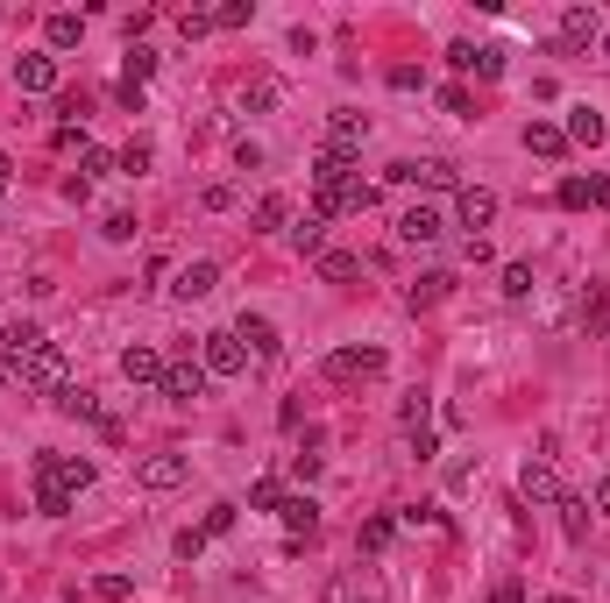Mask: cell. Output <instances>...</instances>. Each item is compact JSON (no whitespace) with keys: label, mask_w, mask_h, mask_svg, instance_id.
I'll return each instance as SVG.
<instances>
[{"label":"cell","mask_w":610,"mask_h":603,"mask_svg":"<svg viewBox=\"0 0 610 603\" xmlns=\"http://www.w3.org/2000/svg\"><path fill=\"white\" fill-rule=\"evenodd\" d=\"M93 483V462L86 455H36V511L43 518H64L79 504V490Z\"/></svg>","instance_id":"cell-1"},{"label":"cell","mask_w":610,"mask_h":603,"mask_svg":"<svg viewBox=\"0 0 610 603\" xmlns=\"http://www.w3.org/2000/svg\"><path fill=\"white\" fill-rule=\"evenodd\" d=\"M8 376H15L22 391H36V398H57V391L71 384V376H64V348H57V341H50V348H36L29 362H15Z\"/></svg>","instance_id":"cell-2"},{"label":"cell","mask_w":610,"mask_h":603,"mask_svg":"<svg viewBox=\"0 0 610 603\" xmlns=\"http://www.w3.org/2000/svg\"><path fill=\"white\" fill-rule=\"evenodd\" d=\"M589 43H603V15L582 8V0H568V8H561V36H554V57H582Z\"/></svg>","instance_id":"cell-3"},{"label":"cell","mask_w":610,"mask_h":603,"mask_svg":"<svg viewBox=\"0 0 610 603\" xmlns=\"http://www.w3.org/2000/svg\"><path fill=\"white\" fill-rule=\"evenodd\" d=\"M320 376L327 384H369V376H384V348H334Z\"/></svg>","instance_id":"cell-4"},{"label":"cell","mask_w":610,"mask_h":603,"mask_svg":"<svg viewBox=\"0 0 610 603\" xmlns=\"http://www.w3.org/2000/svg\"><path fill=\"white\" fill-rule=\"evenodd\" d=\"M199 362H206V376H242L249 348L235 341V327H220V334H199Z\"/></svg>","instance_id":"cell-5"},{"label":"cell","mask_w":610,"mask_h":603,"mask_svg":"<svg viewBox=\"0 0 610 603\" xmlns=\"http://www.w3.org/2000/svg\"><path fill=\"white\" fill-rule=\"evenodd\" d=\"M384 178H391V185H426V192H462V171H454L447 157H426V164H391Z\"/></svg>","instance_id":"cell-6"},{"label":"cell","mask_w":610,"mask_h":603,"mask_svg":"<svg viewBox=\"0 0 610 603\" xmlns=\"http://www.w3.org/2000/svg\"><path fill=\"white\" fill-rule=\"evenodd\" d=\"M164 398H171V405H199V398H206V362H199V355L164 362Z\"/></svg>","instance_id":"cell-7"},{"label":"cell","mask_w":610,"mask_h":603,"mask_svg":"<svg viewBox=\"0 0 610 603\" xmlns=\"http://www.w3.org/2000/svg\"><path fill=\"white\" fill-rule=\"evenodd\" d=\"M369 142V114H355V107H341V114H327V149L341 164H355V149Z\"/></svg>","instance_id":"cell-8"},{"label":"cell","mask_w":610,"mask_h":603,"mask_svg":"<svg viewBox=\"0 0 610 603\" xmlns=\"http://www.w3.org/2000/svg\"><path fill=\"white\" fill-rule=\"evenodd\" d=\"M454 213H462V228H469V242H476L490 220H497V192H490V185H462V192H454Z\"/></svg>","instance_id":"cell-9"},{"label":"cell","mask_w":610,"mask_h":603,"mask_svg":"<svg viewBox=\"0 0 610 603\" xmlns=\"http://www.w3.org/2000/svg\"><path fill=\"white\" fill-rule=\"evenodd\" d=\"M440 235H447V220H440V206H426V199H419V206H405V213H398V242L426 249V242H440Z\"/></svg>","instance_id":"cell-10"},{"label":"cell","mask_w":610,"mask_h":603,"mask_svg":"<svg viewBox=\"0 0 610 603\" xmlns=\"http://www.w3.org/2000/svg\"><path fill=\"white\" fill-rule=\"evenodd\" d=\"M518 497H525V504H561V476H554L547 455H532V462L518 469Z\"/></svg>","instance_id":"cell-11"},{"label":"cell","mask_w":610,"mask_h":603,"mask_svg":"<svg viewBox=\"0 0 610 603\" xmlns=\"http://www.w3.org/2000/svg\"><path fill=\"white\" fill-rule=\"evenodd\" d=\"M185 476H192L185 455H142V462H135V483H142V490H178Z\"/></svg>","instance_id":"cell-12"},{"label":"cell","mask_w":610,"mask_h":603,"mask_svg":"<svg viewBox=\"0 0 610 603\" xmlns=\"http://www.w3.org/2000/svg\"><path fill=\"white\" fill-rule=\"evenodd\" d=\"M235 341H242V348H249L256 362H277V355H284V334H277V327H270L263 313H242V327H235Z\"/></svg>","instance_id":"cell-13"},{"label":"cell","mask_w":610,"mask_h":603,"mask_svg":"<svg viewBox=\"0 0 610 603\" xmlns=\"http://www.w3.org/2000/svg\"><path fill=\"white\" fill-rule=\"evenodd\" d=\"M121 376H128L135 391H142V384H157V391H164V355L149 348V341H135V348H121Z\"/></svg>","instance_id":"cell-14"},{"label":"cell","mask_w":610,"mask_h":603,"mask_svg":"<svg viewBox=\"0 0 610 603\" xmlns=\"http://www.w3.org/2000/svg\"><path fill=\"white\" fill-rule=\"evenodd\" d=\"M15 86H22V93H57V57H50V50L15 57Z\"/></svg>","instance_id":"cell-15"},{"label":"cell","mask_w":610,"mask_h":603,"mask_svg":"<svg viewBox=\"0 0 610 603\" xmlns=\"http://www.w3.org/2000/svg\"><path fill=\"white\" fill-rule=\"evenodd\" d=\"M36 348H50V341H43V327H36V320H15V327H8V334H0V362H8V369H15V362H29V355H36Z\"/></svg>","instance_id":"cell-16"},{"label":"cell","mask_w":610,"mask_h":603,"mask_svg":"<svg viewBox=\"0 0 610 603\" xmlns=\"http://www.w3.org/2000/svg\"><path fill=\"white\" fill-rule=\"evenodd\" d=\"M525 149L540 164H561L568 157V135H561V121H525Z\"/></svg>","instance_id":"cell-17"},{"label":"cell","mask_w":610,"mask_h":603,"mask_svg":"<svg viewBox=\"0 0 610 603\" xmlns=\"http://www.w3.org/2000/svg\"><path fill=\"white\" fill-rule=\"evenodd\" d=\"M561 135H568V149L582 142V149H596L603 135H610V121L596 114V107H568V121H561Z\"/></svg>","instance_id":"cell-18"},{"label":"cell","mask_w":610,"mask_h":603,"mask_svg":"<svg viewBox=\"0 0 610 603\" xmlns=\"http://www.w3.org/2000/svg\"><path fill=\"white\" fill-rule=\"evenodd\" d=\"M447 291H454V270H426L419 284H405V306H412V313H433Z\"/></svg>","instance_id":"cell-19"},{"label":"cell","mask_w":610,"mask_h":603,"mask_svg":"<svg viewBox=\"0 0 610 603\" xmlns=\"http://www.w3.org/2000/svg\"><path fill=\"white\" fill-rule=\"evenodd\" d=\"M391 540H398V511H376V518L355 525V547H362V554H384Z\"/></svg>","instance_id":"cell-20"},{"label":"cell","mask_w":610,"mask_h":603,"mask_svg":"<svg viewBox=\"0 0 610 603\" xmlns=\"http://www.w3.org/2000/svg\"><path fill=\"white\" fill-rule=\"evenodd\" d=\"M554 511H561L568 547H589V518H596V511H589V497H568V490H561V504H554Z\"/></svg>","instance_id":"cell-21"},{"label":"cell","mask_w":610,"mask_h":603,"mask_svg":"<svg viewBox=\"0 0 610 603\" xmlns=\"http://www.w3.org/2000/svg\"><path fill=\"white\" fill-rule=\"evenodd\" d=\"M277 518L291 525V540H313V533H320V504H313V497H284Z\"/></svg>","instance_id":"cell-22"},{"label":"cell","mask_w":610,"mask_h":603,"mask_svg":"<svg viewBox=\"0 0 610 603\" xmlns=\"http://www.w3.org/2000/svg\"><path fill=\"white\" fill-rule=\"evenodd\" d=\"M284 220H291V199H284V192H263L256 213H249V235H277Z\"/></svg>","instance_id":"cell-23"},{"label":"cell","mask_w":610,"mask_h":603,"mask_svg":"<svg viewBox=\"0 0 610 603\" xmlns=\"http://www.w3.org/2000/svg\"><path fill=\"white\" fill-rule=\"evenodd\" d=\"M50 405H57V412H64V419H93V426H100V419H107V412H100V398H93V391H86V384H64V391H57V398H50Z\"/></svg>","instance_id":"cell-24"},{"label":"cell","mask_w":610,"mask_h":603,"mask_svg":"<svg viewBox=\"0 0 610 603\" xmlns=\"http://www.w3.org/2000/svg\"><path fill=\"white\" fill-rule=\"evenodd\" d=\"M291 249L320 263V256H327V220H320V213H305V220H291Z\"/></svg>","instance_id":"cell-25"},{"label":"cell","mask_w":610,"mask_h":603,"mask_svg":"<svg viewBox=\"0 0 610 603\" xmlns=\"http://www.w3.org/2000/svg\"><path fill=\"white\" fill-rule=\"evenodd\" d=\"M213 284H220V263H206V256H199V263H185V270H178V284H171V291H178V298H206Z\"/></svg>","instance_id":"cell-26"},{"label":"cell","mask_w":610,"mask_h":603,"mask_svg":"<svg viewBox=\"0 0 610 603\" xmlns=\"http://www.w3.org/2000/svg\"><path fill=\"white\" fill-rule=\"evenodd\" d=\"M79 36H86V15H71V8L43 22V43H50V50H71V43H79Z\"/></svg>","instance_id":"cell-27"},{"label":"cell","mask_w":610,"mask_h":603,"mask_svg":"<svg viewBox=\"0 0 610 603\" xmlns=\"http://www.w3.org/2000/svg\"><path fill=\"white\" fill-rule=\"evenodd\" d=\"M149 71H157V50H149V43H128V57H121V86H142Z\"/></svg>","instance_id":"cell-28"},{"label":"cell","mask_w":610,"mask_h":603,"mask_svg":"<svg viewBox=\"0 0 610 603\" xmlns=\"http://www.w3.org/2000/svg\"><path fill=\"white\" fill-rule=\"evenodd\" d=\"M235 518H242V504H206L199 533H206V540H220V533H235Z\"/></svg>","instance_id":"cell-29"},{"label":"cell","mask_w":610,"mask_h":603,"mask_svg":"<svg viewBox=\"0 0 610 603\" xmlns=\"http://www.w3.org/2000/svg\"><path fill=\"white\" fill-rule=\"evenodd\" d=\"M355 270H362V256H348V249H327V256H320V277H327V284H348Z\"/></svg>","instance_id":"cell-30"},{"label":"cell","mask_w":610,"mask_h":603,"mask_svg":"<svg viewBox=\"0 0 610 603\" xmlns=\"http://www.w3.org/2000/svg\"><path fill=\"white\" fill-rule=\"evenodd\" d=\"M398 419H405V433H426V419H433V398H426V391H412V398L398 405Z\"/></svg>","instance_id":"cell-31"},{"label":"cell","mask_w":610,"mask_h":603,"mask_svg":"<svg viewBox=\"0 0 610 603\" xmlns=\"http://www.w3.org/2000/svg\"><path fill=\"white\" fill-rule=\"evenodd\" d=\"M277 504H284V483L277 476H256L249 483V511H277Z\"/></svg>","instance_id":"cell-32"},{"label":"cell","mask_w":610,"mask_h":603,"mask_svg":"<svg viewBox=\"0 0 610 603\" xmlns=\"http://www.w3.org/2000/svg\"><path fill=\"white\" fill-rule=\"evenodd\" d=\"M277 100H284V86H277V79H256V86L242 93V107H249V114H263V107H277Z\"/></svg>","instance_id":"cell-33"},{"label":"cell","mask_w":610,"mask_h":603,"mask_svg":"<svg viewBox=\"0 0 610 603\" xmlns=\"http://www.w3.org/2000/svg\"><path fill=\"white\" fill-rule=\"evenodd\" d=\"M93 596H100V603H128L135 582H128V575H93Z\"/></svg>","instance_id":"cell-34"},{"label":"cell","mask_w":610,"mask_h":603,"mask_svg":"<svg viewBox=\"0 0 610 603\" xmlns=\"http://www.w3.org/2000/svg\"><path fill=\"white\" fill-rule=\"evenodd\" d=\"M249 0H227V8H213V29H249Z\"/></svg>","instance_id":"cell-35"},{"label":"cell","mask_w":610,"mask_h":603,"mask_svg":"<svg viewBox=\"0 0 610 603\" xmlns=\"http://www.w3.org/2000/svg\"><path fill=\"white\" fill-rule=\"evenodd\" d=\"M504 298H532V263H504Z\"/></svg>","instance_id":"cell-36"},{"label":"cell","mask_w":610,"mask_h":603,"mask_svg":"<svg viewBox=\"0 0 610 603\" xmlns=\"http://www.w3.org/2000/svg\"><path fill=\"white\" fill-rule=\"evenodd\" d=\"M476 79H504V50L497 43H476Z\"/></svg>","instance_id":"cell-37"},{"label":"cell","mask_w":610,"mask_h":603,"mask_svg":"<svg viewBox=\"0 0 610 603\" xmlns=\"http://www.w3.org/2000/svg\"><path fill=\"white\" fill-rule=\"evenodd\" d=\"M100 235H107V242H135V213H107Z\"/></svg>","instance_id":"cell-38"},{"label":"cell","mask_w":610,"mask_h":603,"mask_svg":"<svg viewBox=\"0 0 610 603\" xmlns=\"http://www.w3.org/2000/svg\"><path fill=\"white\" fill-rule=\"evenodd\" d=\"M405 455H412V462H433V455H440V440H433V426H426V433H405Z\"/></svg>","instance_id":"cell-39"},{"label":"cell","mask_w":610,"mask_h":603,"mask_svg":"<svg viewBox=\"0 0 610 603\" xmlns=\"http://www.w3.org/2000/svg\"><path fill=\"white\" fill-rule=\"evenodd\" d=\"M121 171H128V178L149 171V142H128V149H121Z\"/></svg>","instance_id":"cell-40"},{"label":"cell","mask_w":610,"mask_h":603,"mask_svg":"<svg viewBox=\"0 0 610 603\" xmlns=\"http://www.w3.org/2000/svg\"><path fill=\"white\" fill-rule=\"evenodd\" d=\"M206 554V533H199V525H185V533H178V561H199Z\"/></svg>","instance_id":"cell-41"},{"label":"cell","mask_w":610,"mask_h":603,"mask_svg":"<svg viewBox=\"0 0 610 603\" xmlns=\"http://www.w3.org/2000/svg\"><path fill=\"white\" fill-rule=\"evenodd\" d=\"M376 206V185H362V178H348V213H369Z\"/></svg>","instance_id":"cell-42"},{"label":"cell","mask_w":610,"mask_h":603,"mask_svg":"<svg viewBox=\"0 0 610 603\" xmlns=\"http://www.w3.org/2000/svg\"><path fill=\"white\" fill-rule=\"evenodd\" d=\"M554 199H561V206H589V178H561Z\"/></svg>","instance_id":"cell-43"},{"label":"cell","mask_w":610,"mask_h":603,"mask_svg":"<svg viewBox=\"0 0 610 603\" xmlns=\"http://www.w3.org/2000/svg\"><path fill=\"white\" fill-rule=\"evenodd\" d=\"M206 29H213V15H178V36H185V43H199Z\"/></svg>","instance_id":"cell-44"},{"label":"cell","mask_w":610,"mask_h":603,"mask_svg":"<svg viewBox=\"0 0 610 603\" xmlns=\"http://www.w3.org/2000/svg\"><path fill=\"white\" fill-rule=\"evenodd\" d=\"M447 64L454 71H476V43H447Z\"/></svg>","instance_id":"cell-45"},{"label":"cell","mask_w":610,"mask_h":603,"mask_svg":"<svg viewBox=\"0 0 610 603\" xmlns=\"http://www.w3.org/2000/svg\"><path fill=\"white\" fill-rule=\"evenodd\" d=\"M235 206V185H206V213H227Z\"/></svg>","instance_id":"cell-46"},{"label":"cell","mask_w":610,"mask_h":603,"mask_svg":"<svg viewBox=\"0 0 610 603\" xmlns=\"http://www.w3.org/2000/svg\"><path fill=\"white\" fill-rule=\"evenodd\" d=\"M490 603H532V596H525V582H497V589H490Z\"/></svg>","instance_id":"cell-47"},{"label":"cell","mask_w":610,"mask_h":603,"mask_svg":"<svg viewBox=\"0 0 610 603\" xmlns=\"http://www.w3.org/2000/svg\"><path fill=\"white\" fill-rule=\"evenodd\" d=\"M327 603H369V596H362L355 582H334V589H327Z\"/></svg>","instance_id":"cell-48"},{"label":"cell","mask_w":610,"mask_h":603,"mask_svg":"<svg viewBox=\"0 0 610 603\" xmlns=\"http://www.w3.org/2000/svg\"><path fill=\"white\" fill-rule=\"evenodd\" d=\"M589 206H610V178H589Z\"/></svg>","instance_id":"cell-49"},{"label":"cell","mask_w":610,"mask_h":603,"mask_svg":"<svg viewBox=\"0 0 610 603\" xmlns=\"http://www.w3.org/2000/svg\"><path fill=\"white\" fill-rule=\"evenodd\" d=\"M596 518H610V476L596 483Z\"/></svg>","instance_id":"cell-50"},{"label":"cell","mask_w":610,"mask_h":603,"mask_svg":"<svg viewBox=\"0 0 610 603\" xmlns=\"http://www.w3.org/2000/svg\"><path fill=\"white\" fill-rule=\"evenodd\" d=\"M8 171H15V164H8V157H0V206H8Z\"/></svg>","instance_id":"cell-51"},{"label":"cell","mask_w":610,"mask_h":603,"mask_svg":"<svg viewBox=\"0 0 610 603\" xmlns=\"http://www.w3.org/2000/svg\"><path fill=\"white\" fill-rule=\"evenodd\" d=\"M596 50H603V57H610V29H603V43H596Z\"/></svg>","instance_id":"cell-52"},{"label":"cell","mask_w":610,"mask_h":603,"mask_svg":"<svg viewBox=\"0 0 610 603\" xmlns=\"http://www.w3.org/2000/svg\"><path fill=\"white\" fill-rule=\"evenodd\" d=\"M547 603H575V596H547Z\"/></svg>","instance_id":"cell-53"},{"label":"cell","mask_w":610,"mask_h":603,"mask_svg":"<svg viewBox=\"0 0 610 603\" xmlns=\"http://www.w3.org/2000/svg\"><path fill=\"white\" fill-rule=\"evenodd\" d=\"M0 376H8V362H0Z\"/></svg>","instance_id":"cell-54"}]
</instances>
